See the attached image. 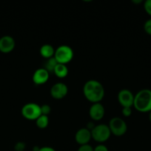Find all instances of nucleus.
<instances>
[{"label": "nucleus", "mask_w": 151, "mask_h": 151, "mask_svg": "<svg viewBox=\"0 0 151 151\" xmlns=\"http://www.w3.org/2000/svg\"><path fill=\"white\" fill-rule=\"evenodd\" d=\"M133 106L139 112L146 113L151 111V90L143 88L134 96Z\"/></svg>", "instance_id": "obj_2"}, {"label": "nucleus", "mask_w": 151, "mask_h": 151, "mask_svg": "<svg viewBox=\"0 0 151 151\" xmlns=\"http://www.w3.org/2000/svg\"><path fill=\"white\" fill-rule=\"evenodd\" d=\"M105 114V109L101 103H95L91 105L89 109V115L92 119L99 121L103 118Z\"/></svg>", "instance_id": "obj_9"}, {"label": "nucleus", "mask_w": 151, "mask_h": 151, "mask_svg": "<svg viewBox=\"0 0 151 151\" xmlns=\"http://www.w3.org/2000/svg\"><path fill=\"white\" fill-rule=\"evenodd\" d=\"M83 93L87 100L91 103H100L105 96L103 85L96 80H89L83 86Z\"/></svg>", "instance_id": "obj_1"}, {"label": "nucleus", "mask_w": 151, "mask_h": 151, "mask_svg": "<svg viewBox=\"0 0 151 151\" xmlns=\"http://www.w3.org/2000/svg\"><path fill=\"white\" fill-rule=\"evenodd\" d=\"M53 73L59 78H64L68 75V66L63 63H58L54 69Z\"/></svg>", "instance_id": "obj_14"}, {"label": "nucleus", "mask_w": 151, "mask_h": 151, "mask_svg": "<svg viewBox=\"0 0 151 151\" xmlns=\"http://www.w3.org/2000/svg\"><path fill=\"white\" fill-rule=\"evenodd\" d=\"M22 114L25 119L36 120L40 115H41V108L37 103H28L22 106Z\"/></svg>", "instance_id": "obj_6"}, {"label": "nucleus", "mask_w": 151, "mask_h": 151, "mask_svg": "<svg viewBox=\"0 0 151 151\" xmlns=\"http://www.w3.org/2000/svg\"><path fill=\"white\" fill-rule=\"evenodd\" d=\"M58 62L56 61V60L55 59L54 57H52L50 58L47 59L45 62V64H44V69L50 73V72H54V69L56 68V65L58 64Z\"/></svg>", "instance_id": "obj_15"}, {"label": "nucleus", "mask_w": 151, "mask_h": 151, "mask_svg": "<svg viewBox=\"0 0 151 151\" xmlns=\"http://www.w3.org/2000/svg\"><path fill=\"white\" fill-rule=\"evenodd\" d=\"M111 134L116 137L123 136L127 131V125L125 121L121 118L115 116L110 120L108 124Z\"/></svg>", "instance_id": "obj_5"}, {"label": "nucleus", "mask_w": 151, "mask_h": 151, "mask_svg": "<svg viewBox=\"0 0 151 151\" xmlns=\"http://www.w3.org/2000/svg\"><path fill=\"white\" fill-rule=\"evenodd\" d=\"M38 151H56L53 147H49V146H44V147H40Z\"/></svg>", "instance_id": "obj_24"}, {"label": "nucleus", "mask_w": 151, "mask_h": 151, "mask_svg": "<svg viewBox=\"0 0 151 151\" xmlns=\"http://www.w3.org/2000/svg\"><path fill=\"white\" fill-rule=\"evenodd\" d=\"M68 92V88L64 83H56L50 88V95L55 99H62L67 95Z\"/></svg>", "instance_id": "obj_8"}, {"label": "nucleus", "mask_w": 151, "mask_h": 151, "mask_svg": "<svg viewBox=\"0 0 151 151\" xmlns=\"http://www.w3.org/2000/svg\"><path fill=\"white\" fill-rule=\"evenodd\" d=\"M26 147V144L24 142H18L14 145L15 151H24Z\"/></svg>", "instance_id": "obj_19"}, {"label": "nucleus", "mask_w": 151, "mask_h": 151, "mask_svg": "<svg viewBox=\"0 0 151 151\" xmlns=\"http://www.w3.org/2000/svg\"><path fill=\"white\" fill-rule=\"evenodd\" d=\"M121 113L124 116H130L132 114L131 107H122Z\"/></svg>", "instance_id": "obj_22"}, {"label": "nucleus", "mask_w": 151, "mask_h": 151, "mask_svg": "<svg viewBox=\"0 0 151 151\" xmlns=\"http://www.w3.org/2000/svg\"><path fill=\"white\" fill-rule=\"evenodd\" d=\"M134 94L127 88H122L118 94V100L122 107H132L134 102Z\"/></svg>", "instance_id": "obj_7"}, {"label": "nucleus", "mask_w": 151, "mask_h": 151, "mask_svg": "<svg viewBox=\"0 0 151 151\" xmlns=\"http://www.w3.org/2000/svg\"><path fill=\"white\" fill-rule=\"evenodd\" d=\"M50 73L44 68H39L34 72L33 75V81L35 84L41 85L48 81Z\"/></svg>", "instance_id": "obj_12"}, {"label": "nucleus", "mask_w": 151, "mask_h": 151, "mask_svg": "<svg viewBox=\"0 0 151 151\" xmlns=\"http://www.w3.org/2000/svg\"><path fill=\"white\" fill-rule=\"evenodd\" d=\"M40 108H41V113L42 115L47 116L50 113V111H51V108L47 104L41 105V106H40Z\"/></svg>", "instance_id": "obj_17"}, {"label": "nucleus", "mask_w": 151, "mask_h": 151, "mask_svg": "<svg viewBox=\"0 0 151 151\" xmlns=\"http://www.w3.org/2000/svg\"><path fill=\"white\" fill-rule=\"evenodd\" d=\"M77 151H93V147L89 144L83 145H80Z\"/></svg>", "instance_id": "obj_21"}, {"label": "nucleus", "mask_w": 151, "mask_h": 151, "mask_svg": "<svg viewBox=\"0 0 151 151\" xmlns=\"http://www.w3.org/2000/svg\"><path fill=\"white\" fill-rule=\"evenodd\" d=\"M36 125L39 128H47V125L49 124V118L48 116H46V115H40L36 119Z\"/></svg>", "instance_id": "obj_16"}, {"label": "nucleus", "mask_w": 151, "mask_h": 151, "mask_svg": "<svg viewBox=\"0 0 151 151\" xmlns=\"http://www.w3.org/2000/svg\"><path fill=\"white\" fill-rule=\"evenodd\" d=\"M133 2L136 3V4H139V3L142 2V0H133Z\"/></svg>", "instance_id": "obj_26"}, {"label": "nucleus", "mask_w": 151, "mask_h": 151, "mask_svg": "<svg viewBox=\"0 0 151 151\" xmlns=\"http://www.w3.org/2000/svg\"><path fill=\"white\" fill-rule=\"evenodd\" d=\"M73 50L68 45H61L55 50V59L59 63L66 64L73 58Z\"/></svg>", "instance_id": "obj_4"}, {"label": "nucleus", "mask_w": 151, "mask_h": 151, "mask_svg": "<svg viewBox=\"0 0 151 151\" xmlns=\"http://www.w3.org/2000/svg\"><path fill=\"white\" fill-rule=\"evenodd\" d=\"M91 138V131L87 128H79L75 134L76 142L80 145L88 144Z\"/></svg>", "instance_id": "obj_11"}, {"label": "nucleus", "mask_w": 151, "mask_h": 151, "mask_svg": "<svg viewBox=\"0 0 151 151\" xmlns=\"http://www.w3.org/2000/svg\"><path fill=\"white\" fill-rule=\"evenodd\" d=\"M144 29L148 35H151V19H147L144 24Z\"/></svg>", "instance_id": "obj_18"}, {"label": "nucleus", "mask_w": 151, "mask_h": 151, "mask_svg": "<svg viewBox=\"0 0 151 151\" xmlns=\"http://www.w3.org/2000/svg\"><path fill=\"white\" fill-rule=\"evenodd\" d=\"M144 8L148 15L151 16V0H146L144 3Z\"/></svg>", "instance_id": "obj_20"}, {"label": "nucleus", "mask_w": 151, "mask_h": 151, "mask_svg": "<svg viewBox=\"0 0 151 151\" xmlns=\"http://www.w3.org/2000/svg\"><path fill=\"white\" fill-rule=\"evenodd\" d=\"M39 52L43 58L48 59L54 56L55 50L51 44H45L40 47Z\"/></svg>", "instance_id": "obj_13"}, {"label": "nucleus", "mask_w": 151, "mask_h": 151, "mask_svg": "<svg viewBox=\"0 0 151 151\" xmlns=\"http://www.w3.org/2000/svg\"><path fill=\"white\" fill-rule=\"evenodd\" d=\"M90 131H91L92 138L99 143L106 142L111 135V131L109 126L105 124H99L95 125Z\"/></svg>", "instance_id": "obj_3"}, {"label": "nucleus", "mask_w": 151, "mask_h": 151, "mask_svg": "<svg viewBox=\"0 0 151 151\" xmlns=\"http://www.w3.org/2000/svg\"><path fill=\"white\" fill-rule=\"evenodd\" d=\"M149 119H150V121L151 122V111L149 112Z\"/></svg>", "instance_id": "obj_27"}, {"label": "nucleus", "mask_w": 151, "mask_h": 151, "mask_svg": "<svg viewBox=\"0 0 151 151\" xmlns=\"http://www.w3.org/2000/svg\"><path fill=\"white\" fill-rule=\"evenodd\" d=\"M93 151H109L106 145L103 144H99L93 148Z\"/></svg>", "instance_id": "obj_23"}, {"label": "nucleus", "mask_w": 151, "mask_h": 151, "mask_svg": "<svg viewBox=\"0 0 151 151\" xmlns=\"http://www.w3.org/2000/svg\"><path fill=\"white\" fill-rule=\"evenodd\" d=\"M16 46L14 38L10 35H4L0 38V52L9 53L13 50Z\"/></svg>", "instance_id": "obj_10"}, {"label": "nucleus", "mask_w": 151, "mask_h": 151, "mask_svg": "<svg viewBox=\"0 0 151 151\" xmlns=\"http://www.w3.org/2000/svg\"><path fill=\"white\" fill-rule=\"evenodd\" d=\"M40 147H38V146H34V147H33V151H38Z\"/></svg>", "instance_id": "obj_25"}]
</instances>
